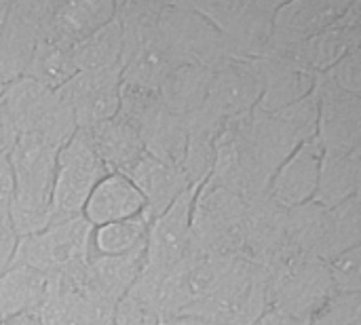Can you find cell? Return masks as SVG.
<instances>
[{
    "label": "cell",
    "instance_id": "obj_27",
    "mask_svg": "<svg viewBox=\"0 0 361 325\" xmlns=\"http://www.w3.org/2000/svg\"><path fill=\"white\" fill-rule=\"evenodd\" d=\"M209 72L201 66H176L159 85L157 93L167 110L186 118L203 108L209 87Z\"/></svg>",
    "mask_w": 361,
    "mask_h": 325
},
{
    "label": "cell",
    "instance_id": "obj_12",
    "mask_svg": "<svg viewBox=\"0 0 361 325\" xmlns=\"http://www.w3.org/2000/svg\"><path fill=\"white\" fill-rule=\"evenodd\" d=\"M317 142L328 157L361 148V95L336 87L328 74H317Z\"/></svg>",
    "mask_w": 361,
    "mask_h": 325
},
{
    "label": "cell",
    "instance_id": "obj_16",
    "mask_svg": "<svg viewBox=\"0 0 361 325\" xmlns=\"http://www.w3.org/2000/svg\"><path fill=\"white\" fill-rule=\"evenodd\" d=\"M199 186H190L157 220L148 224L144 269L165 275L186 258L190 250L192 203Z\"/></svg>",
    "mask_w": 361,
    "mask_h": 325
},
{
    "label": "cell",
    "instance_id": "obj_38",
    "mask_svg": "<svg viewBox=\"0 0 361 325\" xmlns=\"http://www.w3.org/2000/svg\"><path fill=\"white\" fill-rule=\"evenodd\" d=\"M17 245V235L13 233L8 214H0V275L11 266Z\"/></svg>",
    "mask_w": 361,
    "mask_h": 325
},
{
    "label": "cell",
    "instance_id": "obj_21",
    "mask_svg": "<svg viewBox=\"0 0 361 325\" xmlns=\"http://www.w3.org/2000/svg\"><path fill=\"white\" fill-rule=\"evenodd\" d=\"M361 47V2H349L347 11L326 30L302 44L305 59L315 74H326L345 55Z\"/></svg>",
    "mask_w": 361,
    "mask_h": 325
},
{
    "label": "cell",
    "instance_id": "obj_2",
    "mask_svg": "<svg viewBox=\"0 0 361 325\" xmlns=\"http://www.w3.org/2000/svg\"><path fill=\"white\" fill-rule=\"evenodd\" d=\"M159 0L114 2V19L121 27V80L129 87L157 91L163 78L176 68L159 32Z\"/></svg>",
    "mask_w": 361,
    "mask_h": 325
},
{
    "label": "cell",
    "instance_id": "obj_18",
    "mask_svg": "<svg viewBox=\"0 0 361 325\" xmlns=\"http://www.w3.org/2000/svg\"><path fill=\"white\" fill-rule=\"evenodd\" d=\"M345 0H290L277 4L267 51H286L307 44L347 11Z\"/></svg>",
    "mask_w": 361,
    "mask_h": 325
},
{
    "label": "cell",
    "instance_id": "obj_35",
    "mask_svg": "<svg viewBox=\"0 0 361 325\" xmlns=\"http://www.w3.org/2000/svg\"><path fill=\"white\" fill-rule=\"evenodd\" d=\"M309 325H361V296L334 294Z\"/></svg>",
    "mask_w": 361,
    "mask_h": 325
},
{
    "label": "cell",
    "instance_id": "obj_15",
    "mask_svg": "<svg viewBox=\"0 0 361 325\" xmlns=\"http://www.w3.org/2000/svg\"><path fill=\"white\" fill-rule=\"evenodd\" d=\"M256 61L264 80V91L258 102V110L262 112L283 110L307 97L315 87L317 74L309 68L302 47L264 51Z\"/></svg>",
    "mask_w": 361,
    "mask_h": 325
},
{
    "label": "cell",
    "instance_id": "obj_39",
    "mask_svg": "<svg viewBox=\"0 0 361 325\" xmlns=\"http://www.w3.org/2000/svg\"><path fill=\"white\" fill-rule=\"evenodd\" d=\"M13 195H15V182H13L8 159H0V214H8Z\"/></svg>",
    "mask_w": 361,
    "mask_h": 325
},
{
    "label": "cell",
    "instance_id": "obj_23",
    "mask_svg": "<svg viewBox=\"0 0 361 325\" xmlns=\"http://www.w3.org/2000/svg\"><path fill=\"white\" fill-rule=\"evenodd\" d=\"M85 133L108 173H121L129 178L146 154L140 133L121 116L99 123Z\"/></svg>",
    "mask_w": 361,
    "mask_h": 325
},
{
    "label": "cell",
    "instance_id": "obj_26",
    "mask_svg": "<svg viewBox=\"0 0 361 325\" xmlns=\"http://www.w3.org/2000/svg\"><path fill=\"white\" fill-rule=\"evenodd\" d=\"M47 275L11 264L0 275V321L25 313H38L47 296Z\"/></svg>",
    "mask_w": 361,
    "mask_h": 325
},
{
    "label": "cell",
    "instance_id": "obj_22",
    "mask_svg": "<svg viewBox=\"0 0 361 325\" xmlns=\"http://www.w3.org/2000/svg\"><path fill=\"white\" fill-rule=\"evenodd\" d=\"M146 203L135 184L121 173H108L89 195L82 218L91 226H104L144 216Z\"/></svg>",
    "mask_w": 361,
    "mask_h": 325
},
{
    "label": "cell",
    "instance_id": "obj_4",
    "mask_svg": "<svg viewBox=\"0 0 361 325\" xmlns=\"http://www.w3.org/2000/svg\"><path fill=\"white\" fill-rule=\"evenodd\" d=\"M0 106L11 118L17 135H36L47 144L61 148L76 133L74 116L57 91H51L27 76L2 87Z\"/></svg>",
    "mask_w": 361,
    "mask_h": 325
},
{
    "label": "cell",
    "instance_id": "obj_1",
    "mask_svg": "<svg viewBox=\"0 0 361 325\" xmlns=\"http://www.w3.org/2000/svg\"><path fill=\"white\" fill-rule=\"evenodd\" d=\"M57 152L59 148L36 135H17V142L6 157L15 182L8 220L17 239L38 235L53 222L51 195Z\"/></svg>",
    "mask_w": 361,
    "mask_h": 325
},
{
    "label": "cell",
    "instance_id": "obj_37",
    "mask_svg": "<svg viewBox=\"0 0 361 325\" xmlns=\"http://www.w3.org/2000/svg\"><path fill=\"white\" fill-rule=\"evenodd\" d=\"M330 80L347 93L361 95V47L345 55L334 68L326 72Z\"/></svg>",
    "mask_w": 361,
    "mask_h": 325
},
{
    "label": "cell",
    "instance_id": "obj_3",
    "mask_svg": "<svg viewBox=\"0 0 361 325\" xmlns=\"http://www.w3.org/2000/svg\"><path fill=\"white\" fill-rule=\"evenodd\" d=\"M267 311L269 277L260 266L241 256L216 290L182 317H197L214 325H256Z\"/></svg>",
    "mask_w": 361,
    "mask_h": 325
},
{
    "label": "cell",
    "instance_id": "obj_34",
    "mask_svg": "<svg viewBox=\"0 0 361 325\" xmlns=\"http://www.w3.org/2000/svg\"><path fill=\"white\" fill-rule=\"evenodd\" d=\"M326 264L336 294L361 296V247H353Z\"/></svg>",
    "mask_w": 361,
    "mask_h": 325
},
{
    "label": "cell",
    "instance_id": "obj_10",
    "mask_svg": "<svg viewBox=\"0 0 361 325\" xmlns=\"http://www.w3.org/2000/svg\"><path fill=\"white\" fill-rule=\"evenodd\" d=\"M334 294L328 264L319 258L302 256L269 277V311L292 319L311 321Z\"/></svg>",
    "mask_w": 361,
    "mask_h": 325
},
{
    "label": "cell",
    "instance_id": "obj_6",
    "mask_svg": "<svg viewBox=\"0 0 361 325\" xmlns=\"http://www.w3.org/2000/svg\"><path fill=\"white\" fill-rule=\"evenodd\" d=\"M91 231L82 216L55 220L38 235L17 239L11 264L30 266L47 277L76 273L91 258Z\"/></svg>",
    "mask_w": 361,
    "mask_h": 325
},
{
    "label": "cell",
    "instance_id": "obj_24",
    "mask_svg": "<svg viewBox=\"0 0 361 325\" xmlns=\"http://www.w3.org/2000/svg\"><path fill=\"white\" fill-rule=\"evenodd\" d=\"M129 180L144 197V218L148 224L157 220L180 195H184L192 186L180 167L165 165L148 154H144V159L131 171Z\"/></svg>",
    "mask_w": 361,
    "mask_h": 325
},
{
    "label": "cell",
    "instance_id": "obj_41",
    "mask_svg": "<svg viewBox=\"0 0 361 325\" xmlns=\"http://www.w3.org/2000/svg\"><path fill=\"white\" fill-rule=\"evenodd\" d=\"M256 325H309V321H300V319H292L275 311H267Z\"/></svg>",
    "mask_w": 361,
    "mask_h": 325
},
{
    "label": "cell",
    "instance_id": "obj_40",
    "mask_svg": "<svg viewBox=\"0 0 361 325\" xmlns=\"http://www.w3.org/2000/svg\"><path fill=\"white\" fill-rule=\"evenodd\" d=\"M17 142V131L11 123V118L6 116V112L0 106V159H6L8 152L13 150Z\"/></svg>",
    "mask_w": 361,
    "mask_h": 325
},
{
    "label": "cell",
    "instance_id": "obj_9",
    "mask_svg": "<svg viewBox=\"0 0 361 325\" xmlns=\"http://www.w3.org/2000/svg\"><path fill=\"white\" fill-rule=\"evenodd\" d=\"M108 176L85 131H78L59 148L51 195L53 222L82 216V207L93 188Z\"/></svg>",
    "mask_w": 361,
    "mask_h": 325
},
{
    "label": "cell",
    "instance_id": "obj_13",
    "mask_svg": "<svg viewBox=\"0 0 361 325\" xmlns=\"http://www.w3.org/2000/svg\"><path fill=\"white\" fill-rule=\"evenodd\" d=\"M264 91V80L256 59L233 57L209 72L205 108L224 123L247 116Z\"/></svg>",
    "mask_w": 361,
    "mask_h": 325
},
{
    "label": "cell",
    "instance_id": "obj_42",
    "mask_svg": "<svg viewBox=\"0 0 361 325\" xmlns=\"http://www.w3.org/2000/svg\"><path fill=\"white\" fill-rule=\"evenodd\" d=\"M0 325H40L38 313H25V315H17L11 319H2Z\"/></svg>",
    "mask_w": 361,
    "mask_h": 325
},
{
    "label": "cell",
    "instance_id": "obj_25",
    "mask_svg": "<svg viewBox=\"0 0 361 325\" xmlns=\"http://www.w3.org/2000/svg\"><path fill=\"white\" fill-rule=\"evenodd\" d=\"M146 264V247L125 256H91L85 269L87 283L114 305L131 290Z\"/></svg>",
    "mask_w": 361,
    "mask_h": 325
},
{
    "label": "cell",
    "instance_id": "obj_5",
    "mask_svg": "<svg viewBox=\"0 0 361 325\" xmlns=\"http://www.w3.org/2000/svg\"><path fill=\"white\" fill-rule=\"evenodd\" d=\"M245 211L243 199L205 180L192 203L190 250L226 258L243 256Z\"/></svg>",
    "mask_w": 361,
    "mask_h": 325
},
{
    "label": "cell",
    "instance_id": "obj_45",
    "mask_svg": "<svg viewBox=\"0 0 361 325\" xmlns=\"http://www.w3.org/2000/svg\"><path fill=\"white\" fill-rule=\"evenodd\" d=\"M161 325H167V324H165V321H163V324H161Z\"/></svg>",
    "mask_w": 361,
    "mask_h": 325
},
{
    "label": "cell",
    "instance_id": "obj_43",
    "mask_svg": "<svg viewBox=\"0 0 361 325\" xmlns=\"http://www.w3.org/2000/svg\"><path fill=\"white\" fill-rule=\"evenodd\" d=\"M167 325H214L203 321V319H197V317H176V319H169L165 321Z\"/></svg>",
    "mask_w": 361,
    "mask_h": 325
},
{
    "label": "cell",
    "instance_id": "obj_32",
    "mask_svg": "<svg viewBox=\"0 0 361 325\" xmlns=\"http://www.w3.org/2000/svg\"><path fill=\"white\" fill-rule=\"evenodd\" d=\"M123 51V36L116 19L108 21L99 30H95L91 36L80 40L72 47V57L78 72L85 70H104L114 68L121 61Z\"/></svg>",
    "mask_w": 361,
    "mask_h": 325
},
{
    "label": "cell",
    "instance_id": "obj_20",
    "mask_svg": "<svg viewBox=\"0 0 361 325\" xmlns=\"http://www.w3.org/2000/svg\"><path fill=\"white\" fill-rule=\"evenodd\" d=\"M322 161H324V150L317 137L300 144L275 171L267 192L269 199L283 209L311 203L317 190Z\"/></svg>",
    "mask_w": 361,
    "mask_h": 325
},
{
    "label": "cell",
    "instance_id": "obj_31",
    "mask_svg": "<svg viewBox=\"0 0 361 325\" xmlns=\"http://www.w3.org/2000/svg\"><path fill=\"white\" fill-rule=\"evenodd\" d=\"M148 222L144 216L121 220L91 231V256H125L146 247Z\"/></svg>",
    "mask_w": 361,
    "mask_h": 325
},
{
    "label": "cell",
    "instance_id": "obj_19",
    "mask_svg": "<svg viewBox=\"0 0 361 325\" xmlns=\"http://www.w3.org/2000/svg\"><path fill=\"white\" fill-rule=\"evenodd\" d=\"M40 27V0H17L8 4L0 27V91L21 78L32 61Z\"/></svg>",
    "mask_w": 361,
    "mask_h": 325
},
{
    "label": "cell",
    "instance_id": "obj_44",
    "mask_svg": "<svg viewBox=\"0 0 361 325\" xmlns=\"http://www.w3.org/2000/svg\"><path fill=\"white\" fill-rule=\"evenodd\" d=\"M8 4H11V2H4V0H0V27H2V21H4V17H6Z\"/></svg>",
    "mask_w": 361,
    "mask_h": 325
},
{
    "label": "cell",
    "instance_id": "obj_14",
    "mask_svg": "<svg viewBox=\"0 0 361 325\" xmlns=\"http://www.w3.org/2000/svg\"><path fill=\"white\" fill-rule=\"evenodd\" d=\"M121 66L76 72L57 95L70 108L76 129L89 131L116 116L121 104Z\"/></svg>",
    "mask_w": 361,
    "mask_h": 325
},
{
    "label": "cell",
    "instance_id": "obj_8",
    "mask_svg": "<svg viewBox=\"0 0 361 325\" xmlns=\"http://www.w3.org/2000/svg\"><path fill=\"white\" fill-rule=\"evenodd\" d=\"M222 36L237 57L258 59L271 40L273 15L279 2L273 0H209L190 2Z\"/></svg>",
    "mask_w": 361,
    "mask_h": 325
},
{
    "label": "cell",
    "instance_id": "obj_17",
    "mask_svg": "<svg viewBox=\"0 0 361 325\" xmlns=\"http://www.w3.org/2000/svg\"><path fill=\"white\" fill-rule=\"evenodd\" d=\"M114 19L112 0H40L38 36L72 49Z\"/></svg>",
    "mask_w": 361,
    "mask_h": 325
},
{
    "label": "cell",
    "instance_id": "obj_36",
    "mask_svg": "<svg viewBox=\"0 0 361 325\" xmlns=\"http://www.w3.org/2000/svg\"><path fill=\"white\" fill-rule=\"evenodd\" d=\"M161 317L142 300H137L131 294H125L114 305V317L112 325H161Z\"/></svg>",
    "mask_w": 361,
    "mask_h": 325
},
{
    "label": "cell",
    "instance_id": "obj_28",
    "mask_svg": "<svg viewBox=\"0 0 361 325\" xmlns=\"http://www.w3.org/2000/svg\"><path fill=\"white\" fill-rule=\"evenodd\" d=\"M361 148L343 154V157H328L324 154L317 190L313 203L332 209L353 197L360 195V171H361Z\"/></svg>",
    "mask_w": 361,
    "mask_h": 325
},
{
    "label": "cell",
    "instance_id": "obj_33",
    "mask_svg": "<svg viewBox=\"0 0 361 325\" xmlns=\"http://www.w3.org/2000/svg\"><path fill=\"white\" fill-rule=\"evenodd\" d=\"M326 207L313 201L288 209V237L298 254L319 258L326 235Z\"/></svg>",
    "mask_w": 361,
    "mask_h": 325
},
{
    "label": "cell",
    "instance_id": "obj_7",
    "mask_svg": "<svg viewBox=\"0 0 361 325\" xmlns=\"http://www.w3.org/2000/svg\"><path fill=\"white\" fill-rule=\"evenodd\" d=\"M159 32L176 66L190 63L214 70L226 59L237 57L218 30L190 2H163Z\"/></svg>",
    "mask_w": 361,
    "mask_h": 325
},
{
    "label": "cell",
    "instance_id": "obj_11",
    "mask_svg": "<svg viewBox=\"0 0 361 325\" xmlns=\"http://www.w3.org/2000/svg\"><path fill=\"white\" fill-rule=\"evenodd\" d=\"M245 205V260L260 266L267 277H271L302 258V254L292 247L288 237V209L273 203L269 195Z\"/></svg>",
    "mask_w": 361,
    "mask_h": 325
},
{
    "label": "cell",
    "instance_id": "obj_29",
    "mask_svg": "<svg viewBox=\"0 0 361 325\" xmlns=\"http://www.w3.org/2000/svg\"><path fill=\"white\" fill-rule=\"evenodd\" d=\"M360 218V195L326 211V235L319 260L330 262L353 247H361Z\"/></svg>",
    "mask_w": 361,
    "mask_h": 325
},
{
    "label": "cell",
    "instance_id": "obj_30",
    "mask_svg": "<svg viewBox=\"0 0 361 325\" xmlns=\"http://www.w3.org/2000/svg\"><path fill=\"white\" fill-rule=\"evenodd\" d=\"M78 70H76V63H74V57H72V49L61 47V44H57L53 40H47V38L38 36L32 61H30L23 76L36 80L38 85H42V87H47L51 91H57Z\"/></svg>",
    "mask_w": 361,
    "mask_h": 325
}]
</instances>
